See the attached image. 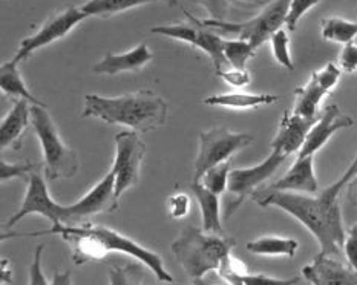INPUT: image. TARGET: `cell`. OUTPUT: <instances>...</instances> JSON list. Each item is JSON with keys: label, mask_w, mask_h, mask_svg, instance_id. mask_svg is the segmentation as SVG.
Here are the masks:
<instances>
[{"label": "cell", "mask_w": 357, "mask_h": 285, "mask_svg": "<svg viewBox=\"0 0 357 285\" xmlns=\"http://www.w3.org/2000/svg\"><path fill=\"white\" fill-rule=\"evenodd\" d=\"M354 176H357V153L345 174L331 186L317 192L316 197L293 192H270L253 198L261 207H278L291 215L312 232L321 245V253L339 256L347 238L339 197Z\"/></svg>", "instance_id": "cell-1"}, {"label": "cell", "mask_w": 357, "mask_h": 285, "mask_svg": "<svg viewBox=\"0 0 357 285\" xmlns=\"http://www.w3.org/2000/svg\"><path fill=\"white\" fill-rule=\"evenodd\" d=\"M167 102L152 89H139L120 97L84 95L83 118H96L106 125H121L135 132L160 128L167 120Z\"/></svg>", "instance_id": "cell-2"}, {"label": "cell", "mask_w": 357, "mask_h": 285, "mask_svg": "<svg viewBox=\"0 0 357 285\" xmlns=\"http://www.w3.org/2000/svg\"><path fill=\"white\" fill-rule=\"evenodd\" d=\"M234 247V238L207 233L203 229L185 226L170 249L185 275L197 282L207 275L218 273Z\"/></svg>", "instance_id": "cell-3"}, {"label": "cell", "mask_w": 357, "mask_h": 285, "mask_svg": "<svg viewBox=\"0 0 357 285\" xmlns=\"http://www.w3.org/2000/svg\"><path fill=\"white\" fill-rule=\"evenodd\" d=\"M31 126L38 138L43 155V171L46 180H68L79 171L77 152L63 143L56 123L52 121L48 107H31Z\"/></svg>", "instance_id": "cell-4"}, {"label": "cell", "mask_w": 357, "mask_h": 285, "mask_svg": "<svg viewBox=\"0 0 357 285\" xmlns=\"http://www.w3.org/2000/svg\"><path fill=\"white\" fill-rule=\"evenodd\" d=\"M291 0H273L264 10L253 17L252 20L244 23H234L229 20H199L203 26L211 29H221L222 33L235 34L238 38H243L250 43L258 51L259 46L270 40L278 29H281L287 22V15L290 11Z\"/></svg>", "instance_id": "cell-5"}, {"label": "cell", "mask_w": 357, "mask_h": 285, "mask_svg": "<svg viewBox=\"0 0 357 285\" xmlns=\"http://www.w3.org/2000/svg\"><path fill=\"white\" fill-rule=\"evenodd\" d=\"M82 227L86 230V232L94 238L98 250L102 253V258H106L109 253H124V255L132 256L137 259L138 263L146 265L149 270L153 273L155 278L161 282H174L172 275H170L166 267L165 261L158 255L149 249H146L144 245L138 244L137 241L132 240V238L123 235L117 230L100 226V224H92V222H80Z\"/></svg>", "instance_id": "cell-6"}, {"label": "cell", "mask_w": 357, "mask_h": 285, "mask_svg": "<svg viewBox=\"0 0 357 285\" xmlns=\"http://www.w3.org/2000/svg\"><path fill=\"white\" fill-rule=\"evenodd\" d=\"M198 155L193 164V183H198L212 167L227 163L231 155L253 143V135L231 132L226 128H215L199 132Z\"/></svg>", "instance_id": "cell-7"}, {"label": "cell", "mask_w": 357, "mask_h": 285, "mask_svg": "<svg viewBox=\"0 0 357 285\" xmlns=\"http://www.w3.org/2000/svg\"><path fill=\"white\" fill-rule=\"evenodd\" d=\"M146 155V143L135 130L115 135V158L111 171L115 175V197L120 201L128 189L137 186Z\"/></svg>", "instance_id": "cell-8"}, {"label": "cell", "mask_w": 357, "mask_h": 285, "mask_svg": "<svg viewBox=\"0 0 357 285\" xmlns=\"http://www.w3.org/2000/svg\"><path fill=\"white\" fill-rule=\"evenodd\" d=\"M285 160V153L279 151H271L270 155L261 161L259 164L244 169H231L227 189L231 194V199L226 207V218H230L248 197H255L256 189L262 183L270 180Z\"/></svg>", "instance_id": "cell-9"}, {"label": "cell", "mask_w": 357, "mask_h": 285, "mask_svg": "<svg viewBox=\"0 0 357 285\" xmlns=\"http://www.w3.org/2000/svg\"><path fill=\"white\" fill-rule=\"evenodd\" d=\"M84 19H88V14H84L82 11V8H77L73 5L54 13L46 19V22L33 36L23 38L13 60L15 63H22V61H25L28 57L33 56L36 51L42 49L45 46H48L68 36L77 25H80Z\"/></svg>", "instance_id": "cell-10"}, {"label": "cell", "mask_w": 357, "mask_h": 285, "mask_svg": "<svg viewBox=\"0 0 357 285\" xmlns=\"http://www.w3.org/2000/svg\"><path fill=\"white\" fill-rule=\"evenodd\" d=\"M28 187L25 198H23L20 209L15 212L13 217L6 221L3 226L5 229H11L15 224L26 218L28 215H40V217L51 221L52 227L66 224L68 222V212L66 206H61L56 203L50 195L48 187H46V183L40 175L36 172L28 175Z\"/></svg>", "instance_id": "cell-11"}, {"label": "cell", "mask_w": 357, "mask_h": 285, "mask_svg": "<svg viewBox=\"0 0 357 285\" xmlns=\"http://www.w3.org/2000/svg\"><path fill=\"white\" fill-rule=\"evenodd\" d=\"M340 74H342V69L335 63H328L319 71H314L307 84L294 91V105L291 112L304 118L319 117L317 109H319L322 98L337 86Z\"/></svg>", "instance_id": "cell-12"}, {"label": "cell", "mask_w": 357, "mask_h": 285, "mask_svg": "<svg viewBox=\"0 0 357 285\" xmlns=\"http://www.w3.org/2000/svg\"><path fill=\"white\" fill-rule=\"evenodd\" d=\"M119 206L120 201L115 197V175L109 171L79 201L66 206L68 222L63 226L80 224L83 219L100 213H112L119 209Z\"/></svg>", "instance_id": "cell-13"}, {"label": "cell", "mask_w": 357, "mask_h": 285, "mask_svg": "<svg viewBox=\"0 0 357 285\" xmlns=\"http://www.w3.org/2000/svg\"><path fill=\"white\" fill-rule=\"evenodd\" d=\"M353 118L340 111L337 105H328L319 114V118L316 120L313 128L310 129L305 143L299 151L298 157L302 158L308 155H316V152H319L333 135L342 129L353 128Z\"/></svg>", "instance_id": "cell-14"}, {"label": "cell", "mask_w": 357, "mask_h": 285, "mask_svg": "<svg viewBox=\"0 0 357 285\" xmlns=\"http://www.w3.org/2000/svg\"><path fill=\"white\" fill-rule=\"evenodd\" d=\"M302 276L312 285H357V272L325 253L302 268Z\"/></svg>", "instance_id": "cell-15"}, {"label": "cell", "mask_w": 357, "mask_h": 285, "mask_svg": "<svg viewBox=\"0 0 357 285\" xmlns=\"http://www.w3.org/2000/svg\"><path fill=\"white\" fill-rule=\"evenodd\" d=\"M270 192H293V194H317L319 183L314 174V155L296 158L293 166L287 171L281 180H278L270 187L264 189L261 194Z\"/></svg>", "instance_id": "cell-16"}, {"label": "cell", "mask_w": 357, "mask_h": 285, "mask_svg": "<svg viewBox=\"0 0 357 285\" xmlns=\"http://www.w3.org/2000/svg\"><path fill=\"white\" fill-rule=\"evenodd\" d=\"M317 118H304L289 111L284 112L278 126V132L271 141V151L282 152L287 157L291 153H299L310 129L313 128Z\"/></svg>", "instance_id": "cell-17"}, {"label": "cell", "mask_w": 357, "mask_h": 285, "mask_svg": "<svg viewBox=\"0 0 357 285\" xmlns=\"http://www.w3.org/2000/svg\"><path fill=\"white\" fill-rule=\"evenodd\" d=\"M153 59V52L146 43L137 45L126 52H107L94 65L92 71L100 75H119L123 72H138Z\"/></svg>", "instance_id": "cell-18"}, {"label": "cell", "mask_w": 357, "mask_h": 285, "mask_svg": "<svg viewBox=\"0 0 357 285\" xmlns=\"http://www.w3.org/2000/svg\"><path fill=\"white\" fill-rule=\"evenodd\" d=\"M31 105L26 100H15L11 111L8 112L0 125V146L2 149H20V140L31 125Z\"/></svg>", "instance_id": "cell-19"}, {"label": "cell", "mask_w": 357, "mask_h": 285, "mask_svg": "<svg viewBox=\"0 0 357 285\" xmlns=\"http://www.w3.org/2000/svg\"><path fill=\"white\" fill-rule=\"evenodd\" d=\"M279 102L275 94H252V92H226L206 97L203 103L207 106H220L227 109H253L259 106H270Z\"/></svg>", "instance_id": "cell-20"}, {"label": "cell", "mask_w": 357, "mask_h": 285, "mask_svg": "<svg viewBox=\"0 0 357 285\" xmlns=\"http://www.w3.org/2000/svg\"><path fill=\"white\" fill-rule=\"evenodd\" d=\"M192 192L197 198L201 210V219H203V227L201 229L207 233L224 235L220 217V195L206 189L201 183H193Z\"/></svg>", "instance_id": "cell-21"}, {"label": "cell", "mask_w": 357, "mask_h": 285, "mask_svg": "<svg viewBox=\"0 0 357 285\" xmlns=\"http://www.w3.org/2000/svg\"><path fill=\"white\" fill-rule=\"evenodd\" d=\"M0 89L5 95L17 98V100H26L33 106H42L46 107V103L38 100L33 92L26 86L25 80H23L22 72L19 69V63L14 60H8L0 68Z\"/></svg>", "instance_id": "cell-22"}, {"label": "cell", "mask_w": 357, "mask_h": 285, "mask_svg": "<svg viewBox=\"0 0 357 285\" xmlns=\"http://www.w3.org/2000/svg\"><path fill=\"white\" fill-rule=\"evenodd\" d=\"M299 247V242L293 238L264 236L259 240L247 242L245 249L259 256H287L293 258Z\"/></svg>", "instance_id": "cell-23"}, {"label": "cell", "mask_w": 357, "mask_h": 285, "mask_svg": "<svg viewBox=\"0 0 357 285\" xmlns=\"http://www.w3.org/2000/svg\"><path fill=\"white\" fill-rule=\"evenodd\" d=\"M155 2H169V0H88L86 3L82 5V11L88 14V17L91 15L111 17V15L128 11L130 8Z\"/></svg>", "instance_id": "cell-24"}, {"label": "cell", "mask_w": 357, "mask_h": 285, "mask_svg": "<svg viewBox=\"0 0 357 285\" xmlns=\"http://www.w3.org/2000/svg\"><path fill=\"white\" fill-rule=\"evenodd\" d=\"M321 34L324 40L347 45L357 36V23L342 17H327L321 23Z\"/></svg>", "instance_id": "cell-25"}, {"label": "cell", "mask_w": 357, "mask_h": 285, "mask_svg": "<svg viewBox=\"0 0 357 285\" xmlns=\"http://www.w3.org/2000/svg\"><path fill=\"white\" fill-rule=\"evenodd\" d=\"M256 49L243 38L235 40H224V57L227 65L234 69H245L248 60L255 57Z\"/></svg>", "instance_id": "cell-26"}, {"label": "cell", "mask_w": 357, "mask_h": 285, "mask_svg": "<svg viewBox=\"0 0 357 285\" xmlns=\"http://www.w3.org/2000/svg\"><path fill=\"white\" fill-rule=\"evenodd\" d=\"M230 163H222L212 167L211 171H207L203 178H201L198 183L203 184L206 189H208L211 192L216 195H222L224 192L229 189V176H230Z\"/></svg>", "instance_id": "cell-27"}, {"label": "cell", "mask_w": 357, "mask_h": 285, "mask_svg": "<svg viewBox=\"0 0 357 285\" xmlns=\"http://www.w3.org/2000/svg\"><path fill=\"white\" fill-rule=\"evenodd\" d=\"M271 51H273V57L279 65L285 68L287 71H293L294 65L290 54V37L285 29H278L276 33L270 37Z\"/></svg>", "instance_id": "cell-28"}, {"label": "cell", "mask_w": 357, "mask_h": 285, "mask_svg": "<svg viewBox=\"0 0 357 285\" xmlns=\"http://www.w3.org/2000/svg\"><path fill=\"white\" fill-rule=\"evenodd\" d=\"M143 268L137 264L112 265L109 268L111 285H143Z\"/></svg>", "instance_id": "cell-29"}, {"label": "cell", "mask_w": 357, "mask_h": 285, "mask_svg": "<svg viewBox=\"0 0 357 285\" xmlns=\"http://www.w3.org/2000/svg\"><path fill=\"white\" fill-rule=\"evenodd\" d=\"M40 166L43 164L28 163V161L26 163H6V161L2 158V161H0V180H2V183H6L14 178H22V176L28 178V175L36 172Z\"/></svg>", "instance_id": "cell-30"}, {"label": "cell", "mask_w": 357, "mask_h": 285, "mask_svg": "<svg viewBox=\"0 0 357 285\" xmlns=\"http://www.w3.org/2000/svg\"><path fill=\"white\" fill-rule=\"evenodd\" d=\"M319 2L321 0H291L290 11H289V15H287V22H285L289 31L293 33L298 26V22Z\"/></svg>", "instance_id": "cell-31"}, {"label": "cell", "mask_w": 357, "mask_h": 285, "mask_svg": "<svg viewBox=\"0 0 357 285\" xmlns=\"http://www.w3.org/2000/svg\"><path fill=\"white\" fill-rule=\"evenodd\" d=\"M45 249H46V244L42 242L38 244L34 250L33 263H31V267H29V285H50V282L46 281V276L42 268V256H43Z\"/></svg>", "instance_id": "cell-32"}, {"label": "cell", "mask_w": 357, "mask_h": 285, "mask_svg": "<svg viewBox=\"0 0 357 285\" xmlns=\"http://www.w3.org/2000/svg\"><path fill=\"white\" fill-rule=\"evenodd\" d=\"M193 5L203 6L213 20H226L229 13V0H189Z\"/></svg>", "instance_id": "cell-33"}, {"label": "cell", "mask_w": 357, "mask_h": 285, "mask_svg": "<svg viewBox=\"0 0 357 285\" xmlns=\"http://www.w3.org/2000/svg\"><path fill=\"white\" fill-rule=\"evenodd\" d=\"M216 75L221 77L224 82L234 88H244L252 82V75L247 69H221V71L216 72Z\"/></svg>", "instance_id": "cell-34"}, {"label": "cell", "mask_w": 357, "mask_h": 285, "mask_svg": "<svg viewBox=\"0 0 357 285\" xmlns=\"http://www.w3.org/2000/svg\"><path fill=\"white\" fill-rule=\"evenodd\" d=\"M167 210L174 219H181L190 210V198L185 194H175L167 199Z\"/></svg>", "instance_id": "cell-35"}, {"label": "cell", "mask_w": 357, "mask_h": 285, "mask_svg": "<svg viewBox=\"0 0 357 285\" xmlns=\"http://www.w3.org/2000/svg\"><path fill=\"white\" fill-rule=\"evenodd\" d=\"M298 282H299V278L279 279V278H271V276H266V275H250V273H245L243 278H241V284L243 285H296Z\"/></svg>", "instance_id": "cell-36"}, {"label": "cell", "mask_w": 357, "mask_h": 285, "mask_svg": "<svg viewBox=\"0 0 357 285\" xmlns=\"http://www.w3.org/2000/svg\"><path fill=\"white\" fill-rule=\"evenodd\" d=\"M340 69L347 74H353L357 71V43L350 42L344 45L342 51L339 54Z\"/></svg>", "instance_id": "cell-37"}, {"label": "cell", "mask_w": 357, "mask_h": 285, "mask_svg": "<svg viewBox=\"0 0 357 285\" xmlns=\"http://www.w3.org/2000/svg\"><path fill=\"white\" fill-rule=\"evenodd\" d=\"M344 253L348 261V265L357 272V221L354 222L350 232H348V236L345 238Z\"/></svg>", "instance_id": "cell-38"}, {"label": "cell", "mask_w": 357, "mask_h": 285, "mask_svg": "<svg viewBox=\"0 0 357 285\" xmlns=\"http://www.w3.org/2000/svg\"><path fill=\"white\" fill-rule=\"evenodd\" d=\"M71 276H73V275H71V272H69V270L56 273V275H54L51 285H73Z\"/></svg>", "instance_id": "cell-39"}, {"label": "cell", "mask_w": 357, "mask_h": 285, "mask_svg": "<svg viewBox=\"0 0 357 285\" xmlns=\"http://www.w3.org/2000/svg\"><path fill=\"white\" fill-rule=\"evenodd\" d=\"M348 189V199H350V203L357 207V176L350 181V184L347 186Z\"/></svg>", "instance_id": "cell-40"}, {"label": "cell", "mask_w": 357, "mask_h": 285, "mask_svg": "<svg viewBox=\"0 0 357 285\" xmlns=\"http://www.w3.org/2000/svg\"><path fill=\"white\" fill-rule=\"evenodd\" d=\"M169 5L170 6H176L178 5V0H169Z\"/></svg>", "instance_id": "cell-41"}, {"label": "cell", "mask_w": 357, "mask_h": 285, "mask_svg": "<svg viewBox=\"0 0 357 285\" xmlns=\"http://www.w3.org/2000/svg\"><path fill=\"white\" fill-rule=\"evenodd\" d=\"M192 285H199V284H198V282H193V284H192Z\"/></svg>", "instance_id": "cell-42"}]
</instances>
